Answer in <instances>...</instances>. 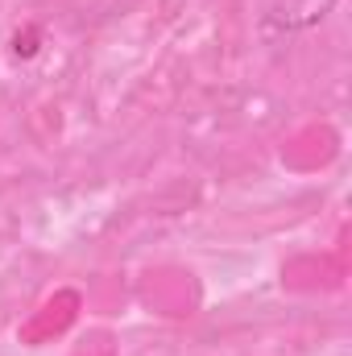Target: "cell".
I'll use <instances>...</instances> for the list:
<instances>
[{
    "instance_id": "1",
    "label": "cell",
    "mask_w": 352,
    "mask_h": 356,
    "mask_svg": "<svg viewBox=\"0 0 352 356\" xmlns=\"http://www.w3.org/2000/svg\"><path fill=\"white\" fill-rule=\"evenodd\" d=\"M336 0H269L265 8V29L269 33H298V29H311L319 25L328 13H332Z\"/></svg>"
}]
</instances>
